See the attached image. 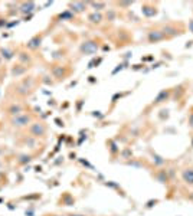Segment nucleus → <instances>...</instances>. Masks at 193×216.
<instances>
[{"instance_id":"obj_1","label":"nucleus","mask_w":193,"mask_h":216,"mask_svg":"<svg viewBox=\"0 0 193 216\" xmlns=\"http://www.w3.org/2000/svg\"><path fill=\"white\" fill-rule=\"evenodd\" d=\"M183 179H185V182L186 183H190L193 184V170H186L183 173Z\"/></svg>"}]
</instances>
